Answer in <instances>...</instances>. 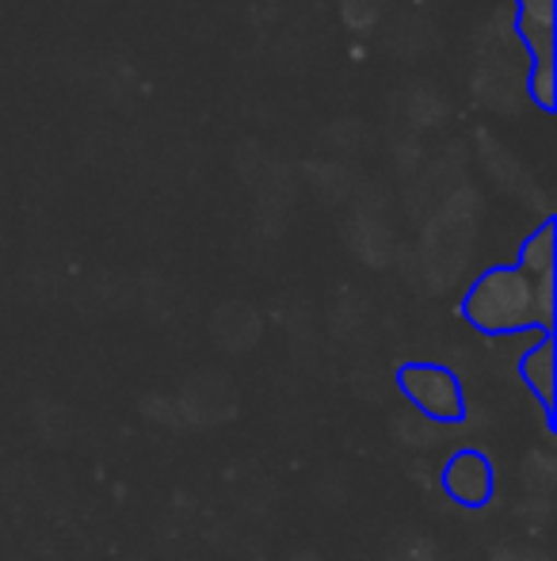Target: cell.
I'll list each match as a JSON object with an SVG mask.
<instances>
[{
    "label": "cell",
    "mask_w": 557,
    "mask_h": 561,
    "mask_svg": "<svg viewBox=\"0 0 557 561\" xmlns=\"http://www.w3.org/2000/svg\"><path fill=\"white\" fill-rule=\"evenodd\" d=\"M462 318L485 336L554 333L538 306V283L515 264L485 267L462 298Z\"/></svg>",
    "instance_id": "6da1fadb"
},
{
    "label": "cell",
    "mask_w": 557,
    "mask_h": 561,
    "mask_svg": "<svg viewBox=\"0 0 557 561\" xmlns=\"http://www.w3.org/2000/svg\"><path fill=\"white\" fill-rule=\"evenodd\" d=\"M397 390L436 424H459L466 416V393L451 367L443 363H405L397 367Z\"/></svg>",
    "instance_id": "7a4b0ae2"
},
{
    "label": "cell",
    "mask_w": 557,
    "mask_h": 561,
    "mask_svg": "<svg viewBox=\"0 0 557 561\" xmlns=\"http://www.w3.org/2000/svg\"><path fill=\"white\" fill-rule=\"evenodd\" d=\"M443 493L451 496L454 504H462V508H485V504L492 501V485H497V478H492V462L485 450H454L451 458H446L443 466Z\"/></svg>",
    "instance_id": "3957f363"
},
{
    "label": "cell",
    "mask_w": 557,
    "mask_h": 561,
    "mask_svg": "<svg viewBox=\"0 0 557 561\" xmlns=\"http://www.w3.org/2000/svg\"><path fill=\"white\" fill-rule=\"evenodd\" d=\"M520 378L538 398V405H543V413H546V424H550V432H554V386H557L554 333H543L520 355Z\"/></svg>",
    "instance_id": "277c9868"
},
{
    "label": "cell",
    "mask_w": 557,
    "mask_h": 561,
    "mask_svg": "<svg viewBox=\"0 0 557 561\" xmlns=\"http://www.w3.org/2000/svg\"><path fill=\"white\" fill-rule=\"evenodd\" d=\"M554 0H515V31L531 58H554Z\"/></svg>",
    "instance_id": "5b68a950"
},
{
    "label": "cell",
    "mask_w": 557,
    "mask_h": 561,
    "mask_svg": "<svg viewBox=\"0 0 557 561\" xmlns=\"http://www.w3.org/2000/svg\"><path fill=\"white\" fill-rule=\"evenodd\" d=\"M554 264H557V222L546 218L535 233H527V241L520 244V260L515 267L527 272L531 279H543V275H554Z\"/></svg>",
    "instance_id": "8992f818"
},
{
    "label": "cell",
    "mask_w": 557,
    "mask_h": 561,
    "mask_svg": "<svg viewBox=\"0 0 557 561\" xmlns=\"http://www.w3.org/2000/svg\"><path fill=\"white\" fill-rule=\"evenodd\" d=\"M527 92L543 112H554L557 104V69L554 58H531V77H527Z\"/></svg>",
    "instance_id": "52a82bcc"
}]
</instances>
